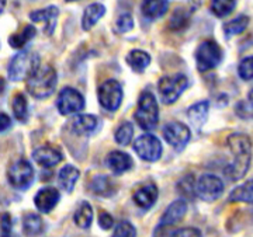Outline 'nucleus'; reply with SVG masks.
Here are the masks:
<instances>
[{"label": "nucleus", "mask_w": 253, "mask_h": 237, "mask_svg": "<svg viewBox=\"0 0 253 237\" xmlns=\"http://www.w3.org/2000/svg\"><path fill=\"white\" fill-rule=\"evenodd\" d=\"M226 143L231 149L234 160L226 166L224 173L229 180L238 181L244 178L249 170L252 160V142L251 137L245 134H232L228 136Z\"/></svg>", "instance_id": "nucleus-1"}, {"label": "nucleus", "mask_w": 253, "mask_h": 237, "mask_svg": "<svg viewBox=\"0 0 253 237\" xmlns=\"http://www.w3.org/2000/svg\"><path fill=\"white\" fill-rule=\"evenodd\" d=\"M41 68L40 55L33 49H24L16 54L10 61L7 68L10 82L28 80Z\"/></svg>", "instance_id": "nucleus-2"}, {"label": "nucleus", "mask_w": 253, "mask_h": 237, "mask_svg": "<svg viewBox=\"0 0 253 237\" xmlns=\"http://www.w3.org/2000/svg\"><path fill=\"white\" fill-rule=\"evenodd\" d=\"M58 83L56 70L51 65L41 66L26 83L28 93L37 100H45L54 94Z\"/></svg>", "instance_id": "nucleus-3"}, {"label": "nucleus", "mask_w": 253, "mask_h": 237, "mask_svg": "<svg viewBox=\"0 0 253 237\" xmlns=\"http://www.w3.org/2000/svg\"><path fill=\"white\" fill-rule=\"evenodd\" d=\"M134 118L139 128H142L144 131H151L156 128L159 122V107L151 91H144L139 96Z\"/></svg>", "instance_id": "nucleus-4"}, {"label": "nucleus", "mask_w": 253, "mask_h": 237, "mask_svg": "<svg viewBox=\"0 0 253 237\" xmlns=\"http://www.w3.org/2000/svg\"><path fill=\"white\" fill-rule=\"evenodd\" d=\"M222 51L215 41L206 39L203 41L196 51V64L199 72H208L215 69L222 61Z\"/></svg>", "instance_id": "nucleus-5"}, {"label": "nucleus", "mask_w": 253, "mask_h": 237, "mask_svg": "<svg viewBox=\"0 0 253 237\" xmlns=\"http://www.w3.org/2000/svg\"><path fill=\"white\" fill-rule=\"evenodd\" d=\"M7 180L13 188L24 191L31 187L34 181V169L26 159H18L7 169Z\"/></svg>", "instance_id": "nucleus-6"}, {"label": "nucleus", "mask_w": 253, "mask_h": 237, "mask_svg": "<svg viewBox=\"0 0 253 237\" xmlns=\"http://www.w3.org/2000/svg\"><path fill=\"white\" fill-rule=\"evenodd\" d=\"M187 87H189V79L181 73L173 74V76H165L158 84L161 99L168 105H170L177 100L181 96V93Z\"/></svg>", "instance_id": "nucleus-7"}, {"label": "nucleus", "mask_w": 253, "mask_h": 237, "mask_svg": "<svg viewBox=\"0 0 253 237\" xmlns=\"http://www.w3.org/2000/svg\"><path fill=\"white\" fill-rule=\"evenodd\" d=\"M97 97H99L100 105L103 108L107 109V111H117L121 105V102H123V97H124L123 87L114 79L106 80L99 87Z\"/></svg>", "instance_id": "nucleus-8"}, {"label": "nucleus", "mask_w": 253, "mask_h": 237, "mask_svg": "<svg viewBox=\"0 0 253 237\" xmlns=\"http://www.w3.org/2000/svg\"><path fill=\"white\" fill-rule=\"evenodd\" d=\"M224 192V182L214 174H204L196 182V195L201 201L214 202Z\"/></svg>", "instance_id": "nucleus-9"}, {"label": "nucleus", "mask_w": 253, "mask_h": 237, "mask_svg": "<svg viewBox=\"0 0 253 237\" xmlns=\"http://www.w3.org/2000/svg\"><path fill=\"white\" fill-rule=\"evenodd\" d=\"M56 108L61 115H72L78 114L84 108V97L82 93L73 87H65L58 94L56 99Z\"/></svg>", "instance_id": "nucleus-10"}, {"label": "nucleus", "mask_w": 253, "mask_h": 237, "mask_svg": "<svg viewBox=\"0 0 253 237\" xmlns=\"http://www.w3.org/2000/svg\"><path fill=\"white\" fill-rule=\"evenodd\" d=\"M135 153L145 162H156L162 156V143L158 137L151 134H145L134 140Z\"/></svg>", "instance_id": "nucleus-11"}, {"label": "nucleus", "mask_w": 253, "mask_h": 237, "mask_svg": "<svg viewBox=\"0 0 253 237\" xmlns=\"http://www.w3.org/2000/svg\"><path fill=\"white\" fill-rule=\"evenodd\" d=\"M190 136H191V132H190L189 127L181 122H177V121L169 122L163 128L165 140L177 152H180L187 146V143L190 142Z\"/></svg>", "instance_id": "nucleus-12"}, {"label": "nucleus", "mask_w": 253, "mask_h": 237, "mask_svg": "<svg viewBox=\"0 0 253 237\" xmlns=\"http://www.w3.org/2000/svg\"><path fill=\"white\" fill-rule=\"evenodd\" d=\"M33 160L44 169H51L63 160L62 150L54 145H44L33 152Z\"/></svg>", "instance_id": "nucleus-13"}, {"label": "nucleus", "mask_w": 253, "mask_h": 237, "mask_svg": "<svg viewBox=\"0 0 253 237\" xmlns=\"http://www.w3.org/2000/svg\"><path fill=\"white\" fill-rule=\"evenodd\" d=\"M59 17V10L56 6H48L45 9L34 10L30 13V20L33 23L42 24L44 33L46 35H52L56 27V21Z\"/></svg>", "instance_id": "nucleus-14"}, {"label": "nucleus", "mask_w": 253, "mask_h": 237, "mask_svg": "<svg viewBox=\"0 0 253 237\" xmlns=\"http://www.w3.org/2000/svg\"><path fill=\"white\" fill-rule=\"evenodd\" d=\"M186 212H187V202H186V201H173L172 203L166 208V210L163 212L162 218L159 220V225H158V229H156V230L170 228L173 225L179 223L180 220H183Z\"/></svg>", "instance_id": "nucleus-15"}, {"label": "nucleus", "mask_w": 253, "mask_h": 237, "mask_svg": "<svg viewBox=\"0 0 253 237\" xmlns=\"http://www.w3.org/2000/svg\"><path fill=\"white\" fill-rule=\"evenodd\" d=\"M61 194L55 187H44L37 192L34 197V205L41 213H49L58 205Z\"/></svg>", "instance_id": "nucleus-16"}, {"label": "nucleus", "mask_w": 253, "mask_h": 237, "mask_svg": "<svg viewBox=\"0 0 253 237\" xmlns=\"http://www.w3.org/2000/svg\"><path fill=\"white\" fill-rule=\"evenodd\" d=\"M132 200L141 209H151L155 205V202L158 201V187L152 182L145 184L135 190V192L132 194Z\"/></svg>", "instance_id": "nucleus-17"}, {"label": "nucleus", "mask_w": 253, "mask_h": 237, "mask_svg": "<svg viewBox=\"0 0 253 237\" xmlns=\"http://www.w3.org/2000/svg\"><path fill=\"white\" fill-rule=\"evenodd\" d=\"M99 119L91 114H83V115H76L75 118L69 122V129L75 135L79 136H87L97 128Z\"/></svg>", "instance_id": "nucleus-18"}, {"label": "nucleus", "mask_w": 253, "mask_h": 237, "mask_svg": "<svg viewBox=\"0 0 253 237\" xmlns=\"http://www.w3.org/2000/svg\"><path fill=\"white\" fill-rule=\"evenodd\" d=\"M106 164L114 174H123L132 169V159L126 152L114 150L107 155Z\"/></svg>", "instance_id": "nucleus-19"}, {"label": "nucleus", "mask_w": 253, "mask_h": 237, "mask_svg": "<svg viewBox=\"0 0 253 237\" xmlns=\"http://www.w3.org/2000/svg\"><path fill=\"white\" fill-rule=\"evenodd\" d=\"M89 190H90L94 195H99V197H104V198H109L113 197L116 191H117V185L116 182L113 181L110 177L107 175H94L89 182Z\"/></svg>", "instance_id": "nucleus-20"}, {"label": "nucleus", "mask_w": 253, "mask_h": 237, "mask_svg": "<svg viewBox=\"0 0 253 237\" xmlns=\"http://www.w3.org/2000/svg\"><path fill=\"white\" fill-rule=\"evenodd\" d=\"M37 35V28L33 24H24L21 30H18L17 33L11 34L9 36V45L18 51H24V48L28 45V42H31Z\"/></svg>", "instance_id": "nucleus-21"}, {"label": "nucleus", "mask_w": 253, "mask_h": 237, "mask_svg": "<svg viewBox=\"0 0 253 237\" xmlns=\"http://www.w3.org/2000/svg\"><path fill=\"white\" fill-rule=\"evenodd\" d=\"M81 177V171L72 166V164H66L65 167L61 169V171L58 174V182H59V187L62 188L63 191L72 192L76 182Z\"/></svg>", "instance_id": "nucleus-22"}, {"label": "nucleus", "mask_w": 253, "mask_h": 237, "mask_svg": "<svg viewBox=\"0 0 253 237\" xmlns=\"http://www.w3.org/2000/svg\"><path fill=\"white\" fill-rule=\"evenodd\" d=\"M104 14H106L104 4H101V3H93L90 6H87L86 10H84V13H83V17H82V28L84 31L91 30Z\"/></svg>", "instance_id": "nucleus-23"}, {"label": "nucleus", "mask_w": 253, "mask_h": 237, "mask_svg": "<svg viewBox=\"0 0 253 237\" xmlns=\"http://www.w3.org/2000/svg\"><path fill=\"white\" fill-rule=\"evenodd\" d=\"M208 111H210V102L208 101H200L197 104L191 105L187 111L190 124L194 128L200 129L207 121Z\"/></svg>", "instance_id": "nucleus-24"}, {"label": "nucleus", "mask_w": 253, "mask_h": 237, "mask_svg": "<svg viewBox=\"0 0 253 237\" xmlns=\"http://www.w3.org/2000/svg\"><path fill=\"white\" fill-rule=\"evenodd\" d=\"M44 230V220L42 218L34 213V212H27L23 216V232L28 237L40 236Z\"/></svg>", "instance_id": "nucleus-25"}, {"label": "nucleus", "mask_w": 253, "mask_h": 237, "mask_svg": "<svg viewBox=\"0 0 253 237\" xmlns=\"http://www.w3.org/2000/svg\"><path fill=\"white\" fill-rule=\"evenodd\" d=\"M168 9H169V1H165V0H159V1L146 0V1H142V6H141L144 17L148 20H158L163 17Z\"/></svg>", "instance_id": "nucleus-26"}, {"label": "nucleus", "mask_w": 253, "mask_h": 237, "mask_svg": "<svg viewBox=\"0 0 253 237\" xmlns=\"http://www.w3.org/2000/svg\"><path fill=\"white\" fill-rule=\"evenodd\" d=\"M126 64L129 65V68L136 73L144 72L145 69L151 64V56L145 51L139 49H132L131 52L126 55Z\"/></svg>", "instance_id": "nucleus-27"}, {"label": "nucleus", "mask_w": 253, "mask_h": 237, "mask_svg": "<svg viewBox=\"0 0 253 237\" xmlns=\"http://www.w3.org/2000/svg\"><path fill=\"white\" fill-rule=\"evenodd\" d=\"M73 222L78 228L81 229H89L93 222V208L89 202L83 201L81 205L78 206V209L75 210L73 215Z\"/></svg>", "instance_id": "nucleus-28"}, {"label": "nucleus", "mask_w": 253, "mask_h": 237, "mask_svg": "<svg viewBox=\"0 0 253 237\" xmlns=\"http://www.w3.org/2000/svg\"><path fill=\"white\" fill-rule=\"evenodd\" d=\"M11 108H13V114L17 119L18 122L26 124L28 121V102L26 96L23 93H17L13 100H11Z\"/></svg>", "instance_id": "nucleus-29"}, {"label": "nucleus", "mask_w": 253, "mask_h": 237, "mask_svg": "<svg viewBox=\"0 0 253 237\" xmlns=\"http://www.w3.org/2000/svg\"><path fill=\"white\" fill-rule=\"evenodd\" d=\"M229 201L231 202L253 203V180H249L242 185L236 187L235 190L229 194Z\"/></svg>", "instance_id": "nucleus-30"}, {"label": "nucleus", "mask_w": 253, "mask_h": 237, "mask_svg": "<svg viewBox=\"0 0 253 237\" xmlns=\"http://www.w3.org/2000/svg\"><path fill=\"white\" fill-rule=\"evenodd\" d=\"M158 237H203L201 232L196 228H180V229H161L156 230Z\"/></svg>", "instance_id": "nucleus-31"}, {"label": "nucleus", "mask_w": 253, "mask_h": 237, "mask_svg": "<svg viewBox=\"0 0 253 237\" xmlns=\"http://www.w3.org/2000/svg\"><path fill=\"white\" fill-rule=\"evenodd\" d=\"M248 24H249V17L248 16H239V17L234 18V20L226 23L224 26V34H225L226 38L238 35V34L244 33L246 27H248Z\"/></svg>", "instance_id": "nucleus-32"}, {"label": "nucleus", "mask_w": 253, "mask_h": 237, "mask_svg": "<svg viewBox=\"0 0 253 237\" xmlns=\"http://www.w3.org/2000/svg\"><path fill=\"white\" fill-rule=\"evenodd\" d=\"M132 136H134V128H132V124L128 121L120 124V127L117 128V131L114 134V139L120 146L129 145L132 140Z\"/></svg>", "instance_id": "nucleus-33"}, {"label": "nucleus", "mask_w": 253, "mask_h": 237, "mask_svg": "<svg viewBox=\"0 0 253 237\" xmlns=\"http://www.w3.org/2000/svg\"><path fill=\"white\" fill-rule=\"evenodd\" d=\"M236 7V1L234 0H214L211 1L210 9L217 17H225L229 13H232Z\"/></svg>", "instance_id": "nucleus-34"}, {"label": "nucleus", "mask_w": 253, "mask_h": 237, "mask_svg": "<svg viewBox=\"0 0 253 237\" xmlns=\"http://www.w3.org/2000/svg\"><path fill=\"white\" fill-rule=\"evenodd\" d=\"M236 115L239 118H253V89L249 91L248 99L244 101H239L235 107Z\"/></svg>", "instance_id": "nucleus-35"}, {"label": "nucleus", "mask_w": 253, "mask_h": 237, "mask_svg": "<svg viewBox=\"0 0 253 237\" xmlns=\"http://www.w3.org/2000/svg\"><path fill=\"white\" fill-rule=\"evenodd\" d=\"M190 18V11L186 9H177L172 14V17L169 20V28L179 31L181 28L187 26V21Z\"/></svg>", "instance_id": "nucleus-36"}, {"label": "nucleus", "mask_w": 253, "mask_h": 237, "mask_svg": "<svg viewBox=\"0 0 253 237\" xmlns=\"http://www.w3.org/2000/svg\"><path fill=\"white\" fill-rule=\"evenodd\" d=\"M238 74L242 80H252L253 79V56H248L241 61L238 66Z\"/></svg>", "instance_id": "nucleus-37"}, {"label": "nucleus", "mask_w": 253, "mask_h": 237, "mask_svg": "<svg viewBox=\"0 0 253 237\" xmlns=\"http://www.w3.org/2000/svg\"><path fill=\"white\" fill-rule=\"evenodd\" d=\"M111 237H136V229L132 223L124 220V222H120L116 226Z\"/></svg>", "instance_id": "nucleus-38"}, {"label": "nucleus", "mask_w": 253, "mask_h": 237, "mask_svg": "<svg viewBox=\"0 0 253 237\" xmlns=\"http://www.w3.org/2000/svg\"><path fill=\"white\" fill-rule=\"evenodd\" d=\"M0 237H13V219L9 212L0 213Z\"/></svg>", "instance_id": "nucleus-39"}, {"label": "nucleus", "mask_w": 253, "mask_h": 237, "mask_svg": "<svg viewBox=\"0 0 253 237\" xmlns=\"http://www.w3.org/2000/svg\"><path fill=\"white\" fill-rule=\"evenodd\" d=\"M177 188L181 192L183 197H194L196 194V182L193 181V175H186L184 178H181L180 182L177 184Z\"/></svg>", "instance_id": "nucleus-40"}, {"label": "nucleus", "mask_w": 253, "mask_h": 237, "mask_svg": "<svg viewBox=\"0 0 253 237\" xmlns=\"http://www.w3.org/2000/svg\"><path fill=\"white\" fill-rule=\"evenodd\" d=\"M134 28V18L129 13H124L118 16L116 20V30L118 33H128Z\"/></svg>", "instance_id": "nucleus-41"}, {"label": "nucleus", "mask_w": 253, "mask_h": 237, "mask_svg": "<svg viewBox=\"0 0 253 237\" xmlns=\"http://www.w3.org/2000/svg\"><path fill=\"white\" fill-rule=\"evenodd\" d=\"M99 225L103 230H109L114 225V219H113V216L110 215L109 212L103 210V212H100L99 215Z\"/></svg>", "instance_id": "nucleus-42"}, {"label": "nucleus", "mask_w": 253, "mask_h": 237, "mask_svg": "<svg viewBox=\"0 0 253 237\" xmlns=\"http://www.w3.org/2000/svg\"><path fill=\"white\" fill-rule=\"evenodd\" d=\"M10 127H11V118H10L7 114L0 112V134L10 129Z\"/></svg>", "instance_id": "nucleus-43"}, {"label": "nucleus", "mask_w": 253, "mask_h": 237, "mask_svg": "<svg viewBox=\"0 0 253 237\" xmlns=\"http://www.w3.org/2000/svg\"><path fill=\"white\" fill-rule=\"evenodd\" d=\"M4 89H6V82H4V79H3V77H0V96L3 94Z\"/></svg>", "instance_id": "nucleus-44"}, {"label": "nucleus", "mask_w": 253, "mask_h": 237, "mask_svg": "<svg viewBox=\"0 0 253 237\" xmlns=\"http://www.w3.org/2000/svg\"><path fill=\"white\" fill-rule=\"evenodd\" d=\"M6 4H7L6 0H0V14L3 13V10L6 9Z\"/></svg>", "instance_id": "nucleus-45"}]
</instances>
